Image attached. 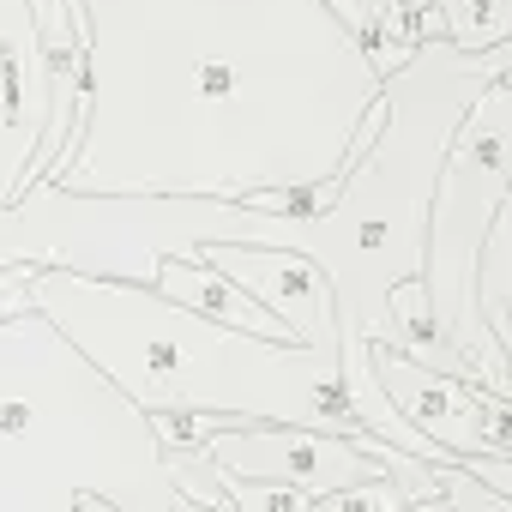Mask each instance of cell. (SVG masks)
I'll use <instances>...</instances> for the list:
<instances>
[{
	"mask_svg": "<svg viewBox=\"0 0 512 512\" xmlns=\"http://www.w3.org/2000/svg\"><path fill=\"white\" fill-rule=\"evenodd\" d=\"M506 121H512V91H506V79H494L464 109V121H458V133H452V145L440 157L428 223H422L428 320H434L440 344L464 362V374L494 398H506V350L476 320L470 272H476V247H482L488 217L506 205V151H512Z\"/></svg>",
	"mask_w": 512,
	"mask_h": 512,
	"instance_id": "cell-1",
	"label": "cell"
},
{
	"mask_svg": "<svg viewBox=\"0 0 512 512\" xmlns=\"http://www.w3.org/2000/svg\"><path fill=\"white\" fill-rule=\"evenodd\" d=\"M368 374L380 386V398L428 440L440 446L452 464L464 458H506V398L470 386V380H452V374H434L386 344H368Z\"/></svg>",
	"mask_w": 512,
	"mask_h": 512,
	"instance_id": "cell-2",
	"label": "cell"
},
{
	"mask_svg": "<svg viewBox=\"0 0 512 512\" xmlns=\"http://www.w3.org/2000/svg\"><path fill=\"white\" fill-rule=\"evenodd\" d=\"M205 464L229 470V476H247V482H284V488H302V494H332V488H356V482H374L392 470L398 452H362L338 434H320V428H290V422H241L229 434H217L205 452Z\"/></svg>",
	"mask_w": 512,
	"mask_h": 512,
	"instance_id": "cell-3",
	"label": "cell"
},
{
	"mask_svg": "<svg viewBox=\"0 0 512 512\" xmlns=\"http://www.w3.org/2000/svg\"><path fill=\"white\" fill-rule=\"evenodd\" d=\"M181 260H199V266L223 272L241 296H253L272 320H284L296 344L338 350L332 290L314 272V260H302V253H290V247H241V241H193V247H181Z\"/></svg>",
	"mask_w": 512,
	"mask_h": 512,
	"instance_id": "cell-4",
	"label": "cell"
},
{
	"mask_svg": "<svg viewBox=\"0 0 512 512\" xmlns=\"http://www.w3.org/2000/svg\"><path fill=\"white\" fill-rule=\"evenodd\" d=\"M145 278H151V290H157L163 302H175V308H187V314H199V320H211V326H229V332H241V338H266V344H296L284 320H272L253 296H241L223 272H211V266H199V260L163 253V260H151Z\"/></svg>",
	"mask_w": 512,
	"mask_h": 512,
	"instance_id": "cell-5",
	"label": "cell"
},
{
	"mask_svg": "<svg viewBox=\"0 0 512 512\" xmlns=\"http://www.w3.org/2000/svg\"><path fill=\"white\" fill-rule=\"evenodd\" d=\"M470 296H476V320L482 332L506 350L512 344V199L488 217L482 247H476V272H470Z\"/></svg>",
	"mask_w": 512,
	"mask_h": 512,
	"instance_id": "cell-6",
	"label": "cell"
},
{
	"mask_svg": "<svg viewBox=\"0 0 512 512\" xmlns=\"http://www.w3.org/2000/svg\"><path fill=\"white\" fill-rule=\"evenodd\" d=\"M199 458V452H193ZM205 464V458H199ZM205 476L223 488V500L235 506V512H308V500L314 494H302V488H284V482H247V476H229V470H217V464H205Z\"/></svg>",
	"mask_w": 512,
	"mask_h": 512,
	"instance_id": "cell-7",
	"label": "cell"
},
{
	"mask_svg": "<svg viewBox=\"0 0 512 512\" xmlns=\"http://www.w3.org/2000/svg\"><path fill=\"white\" fill-rule=\"evenodd\" d=\"M404 488L392 476H374V482H356V488H332V494H314L308 512H404Z\"/></svg>",
	"mask_w": 512,
	"mask_h": 512,
	"instance_id": "cell-8",
	"label": "cell"
},
{
	"mask_svg": "<svg viewBox=\"0 0 512 512\" xmlns=\"http://www.w3.org/2000/svg\"><path fill=\"white\" fill-rule=\"evenodd\" d=\"M193 464H199V458H193ZM193 464H187L181 452H169V482H175V488H181V494H187V500H193L199 512H235V506L223 500V488H217L211 476H193ZM199 470H205V464H199Z\"/></svg>",
	"mask_w": 512,
	"mask_h": 512,
	"instance_id": "cell-9",
	"label": "cell"
},
{
	"mask_svg": "<svg viewBox=\"0 0 512 512\" xmlns=\"http://www.w3.org/2000/svg\"><path fill=\"white\" fill-rule=\"evenodd\" d=\"M37 308H31V290H25V266H7L0 260V326H19V320H31Z\"/></svg>",
	"mask_w": 512,
	"mask_h": 512,
	"instance_id": "cell-10",
	"label": "cell"
},
{
	"mask_svg": "<svg viewBox=\"0 0 512 512\" xmlns=\"http://www.w3.org/2000/svg\"><path fill=\"white\" fill-rule=\"evenodd\" d=\"M31 398H0V434H31Z\"/></svg>",
	"mask_w": 512,
	"mask_h": 512,
	"instance_id": "cell-11",
	"label": "cell"
}]
</instances>
